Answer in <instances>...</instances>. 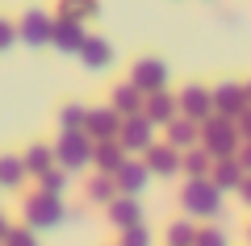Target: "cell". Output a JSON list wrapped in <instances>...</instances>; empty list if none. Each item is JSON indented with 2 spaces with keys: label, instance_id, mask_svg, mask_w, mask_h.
Segmentation results:
<instances>
[{
  "label": "cell",
  "instance_id": "1",
  "mask_svg": "<svg viewBox=\"0 0 251 246\" xmlns=\"http://www.w3.org/2000/svg\"><path fill=\"white\" fill-rule=\"evenodd\" d=\"M188 209H193V213H218V201L209 192H197V196L188 192Z\"/></svg>",
  "mask_w": 251,
  "mask_h": 246
},
{
  "label": "cell",
  "instance_id": "9",
  "mask_svg": "<svg viewBox=\"0 0 251 246\" xmlns=\"http://www.w3.org/2000/svg\"><path fill=\"white\" fill-rule=\"evenodd\" d=\"M0 238H4V221H0Z\"/></svg>",
  "mask_w": 251,
  "mask_h": 246
},
{
  "label": "cell",
  "instance_id": "7",
  "mask_svg": "<svg viewBox=\"0 0 251 246\" xmlns=\"http://www.w3.org/2000/svg\"><path fill=\"white\" fill-rule=\"evenodd\" d=\"M0 176L13 184V179H17V163H13V158H4V163H0Z\"/></svg>",
  "mask_w": 251,
  "mask_h": 246
},
{
  "label": "cell",
  "instance_id": "8",
  "mask_svg": "<svg viewBox=\"0 0 251 246\" xmlns=\"http://www.w3.org/2000/svg\"><path fill=\"white\" fill-rule=\"evenodd\" d=\"M9 42H13V29L4 25V21H0V46H9Z\"/></svg>",
  "mask_w": 251,
  "mask_h": 246
},
{
  "label": "cell",
  "instance_id": "3",
  "mask_svg": "<svg viewBox=\"0 0 251 246\" xmlns=\"http://www.w3.org/2000/svg\"><path fill=\"white\" fill-rule=\"evenodd\" d=\"M113 221H117V225H130V221H138V204H113Z\"/></svg>",
  "mask_w": 251,
  "mask_h": 246
},
{
  "label": "cell",
  "instance_id": "4",
  "mask_svg": "<svg viewBox=\"0 0 251 246\" xmlns=\"http://www.w3.org/2000/svg\"><path fill=\"white\" fill-rule=\"evenodd\" d=\"M21 34H25L29 42H42V38H46V25H42V17H29L25 25H21Z\"/></svg>",
  "mask_w": 251,
  "mask_h": 246
},
{
  "label": "cell",
  "instance_id": "5",
  "mask_svg": "<svg viewBox=\"0 0 251 246\" xmlns=\"http://www.w3.org/2000/svg\"><path fill=\"white\" fill-rule=\"evenodd\" d=\"M188 242H193V229H188V225H176V229H172V246H188Z\"/></svg>",
  "mask_w": 251,
  "mask_h": 246
},
{
  "label": "cell",
  "instance_id": "2",
  "mask_svg": "<svg viewBox=\"0 0 251 246\" xmlns=\"http://www.w3.org/2000/svg\"><path fill=\"white\" fill-rule=\"evenodd\" d=\"M54 42H59V46H67V50H75V46H80V34H75V25L54 29Z\"/></svg>",
  "mask_w": 251,
  "mask_h": 246
},
{
  "label": "cell",
  "instance_id": "6",
  "mask_svg": "<svg viewBox=\"0 0 251 246\" xmlns=\"http://www.w3.org/2000/svg\"><path fill=\"white\" fill-rule=\"evenodd\" d=\"M122 246H151V238H147V229H130V238Z\"/></svg>",
  "mask_w": 251,
  "mask_h": 246
}]
</instances>
